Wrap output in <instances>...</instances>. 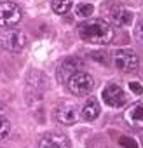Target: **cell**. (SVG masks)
I'll use <instances>...</instances> for the list:
<instances>
[{
    "label": "cell",
    "instance_id": "obj_1",
    "mask_svg": "<svg viewBox=\"0 0 143 148\" xmlns=\"http://www.w3.org/2000/svg\"><path fill=\"white\" fill-rule=\"evenodd\" d=\"M79 37L87 44H108L113 38V28L105 19H87L79 25Z\"/></svg>",
    "mask_w": 143,
    "mask_h": 148
},
{
    "label": "cell",
    "instance_id": "obj_2",
    "mask_svg": "<svg viewBox=\"0 0 143 148\" xmlns=\"http://www.w3.org/2000/svg\"><path fill=\"white\" fill-rule=\"evenodd\" d=\"M93 87H94V80L86 71L75 73V75L68 80V89L75 96H86V94H89L93 91Z\"/></svg>",
    "mask_w": 143,
    "mask_h": 148
},
{
    "label": "cell",
    "instance_id": "obj_3",
    "mask_svg": "<svg viewBox=\"0 0 143 148\" xmlns=\"http://www.w3.org/2000/svg\"><path fill=\"white\" fill-rule=\"evenodd\" d=\"M82 68H84V61H82L79 56L66 58V59L59 64V68H58V80H59L61 84L68 82V80L74 77L75 73H79Z\"/></svg>",
    "mask_w": 143,
    "mask_h": 148
},
{
    "label": "cell",
    "instance_id": "obj_4",
    "mask_svg": "<svg viewBox=\"0 0 143 148\" xmlns=\"http://www.w3.org/2000/svg\"><path fill=\"white\" fill-rule=\"evenodd\" d=\"M21 21V9L14 2H2L0 4V26L11 28Z\"/></svg>",
    "mask_w": 143,
    "mask_h": 148
},
{
    "label": "cell",
    "instance_id": "obj_5",
    "mask_svg": "<svg viewBox=\"0 0 143 148\" xmlns=\"http://www.w3.org/2000/svg\"><path fill=\"white\" fill-rule=\"evenodd\" d=\"M2 45L11 52H19L26 45V35L21 30H9L2 37Z\"/></svg>",
    "mask_w": 143,
    "mask_h": 148
},
{
    "label": "cell",
    "instance_id": "obj_6",
    "mask_svg": "<svg viewBox=\"0 0 143 148\" xmlns=\"http://www.w3.org/2000/svg\"><path fill=\"white\" fill-rule=\"evenodd\" d=\"M138 64H140L138 56L133 51H117L115 52V66L120 71H124V73L134 71L138 68Z\"/></svg>",
    "mask_w": 143,
    "mask_h": 148
},
{
    "label": "cell",
    "instance_id": "obj_7",
    "mask_svg": "<svg viewBox=\"0 0 143 148\" xmlns=\"http://www.w3.org/2000/svg\"><path fill=\"white\" fill-rule=\"evenodd\" d=\"M124 120L133 129H143V99L133 103L124 112Z\"/></svg>",
    "mask_w": 143,
    "mask_h": 148
},
{
    "label": "cell",
    "instance_id": "obj_8",
    "mask_svg": "<svg viewBox=\"0 0 143 148\" xmlns=\"http://www.w3.org/2000/svg\"><path fill=\"white\" fill-rule=\"evenodd\" d=\"M103 101L112 108H119V106H122L126 103V94L119 86L110 84V86H107L103 89Z\"/></svg>",
    "mask_w": 143,
    "mask_h": 148
},
{
    "label": "cell",
    "instance_id": "obj_9",
    "mask_svg": "<svg viewBox=\"0 0 143 148\" xmlns=\"http://www.w3.org/2000/svg\"><path fill=\"white\" fill-rule=\"evenodd\" d=\"M56 119H58L59 124H65V125L75 124L77 119H79L77 106L72 105V103H63V105H59L58 110H56Z\"/></svg>",
    "mask_w": 143,
    "mask_h": 148
},
{
    "label": "cell",
    "instance_id": "obj_10",
    "mask_svg": "<svg viewBox=\"0 0 143 148\" xmlns=\"http://www.w3.org/2000/svg\"><path fill=\"white\" fill-rule=\"evenodd\" d=\"M38 148H70V141L65 134L59 132H47L42 136Z\"/></svg>",
    "mask_w": 143,
    "mask_h": 148
},
{
    "label": "cell",
    "instance_id": "obj_11",
    "mask_svg": "<svg viewBox=\"0 0 143 148\" xmlns=\"http://www.w3.org/2000/svg\"><path fill=\"white\" fill-rule=\"evenodd\" d=\"M110 16H112L113 25H117V26H127V25L133 23V14L126 7H122V5L113 7L112 12H110Z\"/></svg>",
    "mask_w": 143,
    "mask_h": 148
},
{
    "label": "cell",
    "instance_id": "obj_12",
    "mask_svg": "<svg viewBox=\"0 0 143 148\" xmlns=\"http://www.w3.org/2000/svg\"><path fill=\"white\" fill-rule=\"evenodd\" d=\"M100 112H101V108H100L98 99L91 98V99H87V101H86V105L82 106L80 115H82V119H84V120L93 122V120H96V119L100 117Z\"/></svg>",
    "mask_w": 143,
    "mask_h": 148
},
{
    "label": "cell",
    "instance_id": "obj_13",
    "mask_svg": "<svg viewBox=\"0 0 143 148\" xmlns=\"http://www.w3.org/2000/svg\"><path fill=\"white\" fill-rule=\"evenodd\" d=\"M74 0H52V11L56 14H66L72 9Z\"/></svg>",
    "mask_w": 143,
    "mask_h": 148
},
{
    "label": "cell",
    "instance_id": "obj_14",
    "mask_svg": "<svg viewBox=\"0 0 143 148\" xmlns=\"http://www.w3.org/2000/svg\"><path fill=\"white\" fill-rule=\"evenodd\" d=\"M93 12H94V7H93L91 4H87V2H82V4H79V5L75 7V14H77L79 18H89Z\"/></svg>",
    "mask_w": 143,
    "mask_h": 148
},
{
    "label": "cell",
    "instance_id": "obj_15",
    "mask_svg": "<svg viewBox=\"0 0 143 148\" xmlns=\"http://www.w3.org/2000/svg\"><path fill=\"white\" fill-rule=\"evenodd\" d=\"M9 132H11V124H9V120L4 119V117H0V141L6 139V138L9 136Z\"/></svg>",
    "mask_w": 143,
    "mask_h": 148
},
{
    "label": "cell",
    "instance_id": "obj_16",
    "mask_svg": "<svg viewBox=\"0 0 143 148\" xmlns=\"http://www.w3.org/2000/svg\"><path fill=\"white\" fill-rule=\"evenodd\" d=\"M134 37H136V40L143 45V21L136 26V30H134Z\"/></svg>",
    "mask_w": 143,
    "mask_h": 148
},
{
    "label": "cell",
    "instance_id": "obj_17",
    "mask_svg": "<svg viewBox=\"0 0 143 148\" xmlns=\"http://www.w3.org/2000/svg\"><path fill=\"white\" fill-rule=\"evenodd\" d=\"M129 89H131L134 94H138V96H141V94H143V87H141L138 82H129Z\"/></svg>",
    "mask_w": 143,
    "mask_h": 148
}]
</instances>
